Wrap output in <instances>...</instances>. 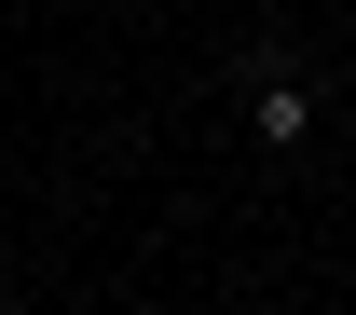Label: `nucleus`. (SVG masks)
Instances as JSON below:
<instances>
[{"mask_svg": "<svg viewBox=\"0 0 356 315\" xmlns=\"http://www.w3.org/2000/svg\"><path fill=\"white\" fill-rule=\"evenodd\" d=\"M233 96H247V137H261V151H302V137H315V83H302L274 42L233 55Z\"/></svg>", "mask_w": 356, "mask_h": 315, "instance_id": "obj_1", "label": "nucleus"}]
</instances>
